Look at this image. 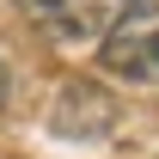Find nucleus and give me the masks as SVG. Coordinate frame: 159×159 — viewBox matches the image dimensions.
<instances>
[{
  "instance_id": "obj_2",
  "label": "nucleus",
  "mask_w": 159,
  "mask_h": 159,
  "mask_svg": "<svg viewBox=\"0 0 159 159\" xmlns=\"http://www.w3.org/2000/svg\"><path fill=\"white\" fill-rule=\"evenodd\" d=\"M147 61H153V67H159V31H153V37H147Z\"/></svg>"
},
{
  "instance_id": "obj_1",
  "label": "nucleus",
  "mask_w": 159,
  "mask_h": 159,
  "mask_svg": "<svg viewBox=\"0 0 159 159\" xmlns=\"http://www.w3.org/2000/svg\"><path fill=\"white\" fill-rule=\"evenodd\" d=\"M19 12H25L31 25H43L49 37H61V43L104 37V31H110V12L86 6V0H19Z\"/></svg>"
},
{
  "instance_id": "obj_3",
  "label": "nucleus",
  "mask_w": 159,
  "mask_h": 159,
  "mask_svg": "<svg viewBox=\"0 0 159 159\" xmlns=\"http://www.w3.org/2000/svg\"><path fill=\"white\" fill-rule=\"evenodd\" d=\"M0 110H6V61H0Z\"/></svg>"
}]
</instances>
